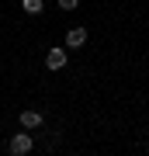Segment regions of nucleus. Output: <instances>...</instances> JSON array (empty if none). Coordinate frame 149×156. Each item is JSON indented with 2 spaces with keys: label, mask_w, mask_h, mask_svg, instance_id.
Returning a JSON list of instances; mask_svg holds the SVG:
<instances>
[{
  "label": "nucleus",
  "mask_w": 149,
  "mask_h": 156,
  "mask_svg": "<svg viewBox=\"0 0 149 156\" xmlns=\"http://www.w3.org/2000/svg\"><path fill=\"white\" fill-rule=\"evenodd\" d=\"M45 66H49V69H62V66H66V49H49Z\"/></svg>",
  "instance_id": "2"
},
{
  "label": "nucleus",
  "mask_w": 149,
  "mask_h": 156,
  "mask_svg": "<svg viewBox=\"0 0 149 156\" xmlns=\"http://www.w3.org/2000/svg\"><path fill=\"white\" fill-rule=\"evenodd\" d=\"M38 125H42L38 111H21V128H38Z\"/></svg>",
  "instance_id": "4"
},
{
  "label": "nucleus",
  "mask_w": 149,
  "mask_h": 156,
  "mask_svg": "<svg viewBox=\"0 0 149 156\" xmlns=\"http://www.w3.org/2000/svg\"><path fill=\"white\" fill-rule=\"evenodd\" d=\"M87 42V28H69L66 31V49H80Z\"/></svg>",
  "instance_id": "3"
},
{
  "label": "nucleus",
  "mask_w": 149,
  "mask_h": 156,
  "mask_svg": "<svg viewBox=\"0 0 149 156\" xmlns=\"http://www.w3.org/2000/svg\"><path fill=\"white\" fill-rule=\"evenodd\" d=\"M76 4H80V0H59V7H62V11H73Z\"/></svg>",
  "instance_id": "6"
},
{
  "label": "nucleus",
  "mask_w": 149,
  "mask_h": 156,
  "mask_svg": "<svg viewBox=\"0 0 149 156\" xmlns=\"http://www.w3.org/2000/svg\"><path fill=\"white\" fill-rule=\"evenodd\" d=\"M31 146H35V139H31V132H17L14 139H11V146H7V149H11L14 156H24V153H31Z\"/></svg>",
  "instance_id": "1"
},
{
  "label": "nucleus",
  "mask_w": 149,
  "mask_h": 156,
  "mask_svg": "<svg viewBox=\"0 0 149 156\" xmlns=\"http://www.w3.org/2000/svg\"><path fill=\"white\" fill-rule=\"evenodd\" d=\"M21 7H24V14H42V0H21Z\"/></svg>",
  "instance_id": "5"
}]
</instances>
